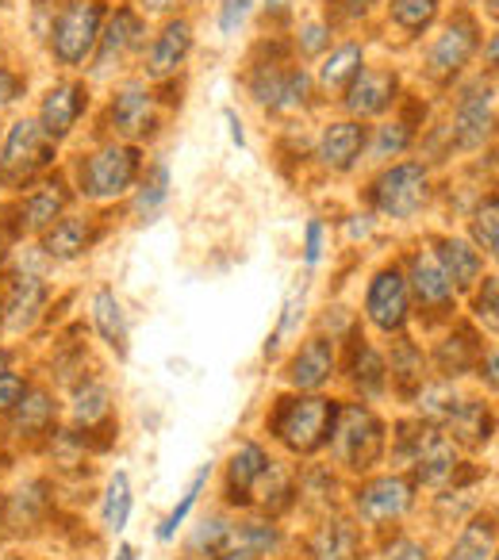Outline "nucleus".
I'll return each instance as SVG.
<instances>
[{
  "instance_id": "obj_40",
  "label": "nucleus",
  "mask_w": 499,
  "mask_h": 560,
  "mask_svg": "<svg viewBox=\"0 0 499 560\" xmlns=\"http://www.w3.org/2000/svg\"><path fill=\"white\" fill-rule=\"evenodd\" d=\"M473 242H476V249H484L488 257L499 249V208H496V196H488V200H484L480 208H476Z\"/></svg>"
},
{
  "instance_id": "obj_58",
  "label": "nucleus",
  "mask_w": 499,
  "mask_h": 560,
  "mask_svg": "<svg viewBox=\"0 0 499 560\" xmlns=\"http://www.w3.org/2000/svg\"><path fill=\"white\" fill-rule=\"evenodd\" d=\"M0 265H4V246H0Z\"/></svg>"
},
{
  "instance_id": "obj_12",
  "label": "nucleus",
  "mask_w": 499,
  "mask_h": 560,
  "mask_svg": "<svg viewBox=\"0 0 499 560\" xmlns=\"http://www.w3.org/2000/svg\"><path fill=\"white\" fill-rule=\"evenodd\" d=\"M407 292H415V300H419L427 312H450L453 304V284L445 280L442 265H438V257L430 254V249H419V254L411 257V277H407Z\"/></svg>"
},
{
  "instance_id": "obj_34",
  "label": "nucleus",
  "mask_w": 499,
  "mask_h": 560,
  "mask_svg": "<svg viewBox=\"0 0 499 560\" xmlns=\"http://www.w3.org/2000/svg\"><path fill=\"white\" fill-rule=\"evenodd\" d=\"M231 545L258 552V557H269V552L281 545V529H277L274 522H239V526H231ZM231 545H227V549H231Z\"/></svg>"
},
{
  "instance_id": "obj_31",
  "label": "nucleus",
  "mask_w": 499,
  "mask_h": 560,
  "mask_svg": "<svg viewBox=\"0 0 499 560\" xmlns=\"http://www.w3.org/2000/svg\"><path fill=\"white\" fill-rule=\"evenodd\" d=\"M358 73H361V47L358 43H346V47H338L335 55L323 62L320 81L330 93H343V89H350V81L358 78Z\"/></svg>"
},
{
  "instance_id": "obj_8",
  "label": "nucleus",
  "mask_w": 499,
  "mask_h": 560,
  "mask_svg": "<svg viewBox=\"0 0 499 560\" xmlns=\"http://www.w3.org/2000/svg\"><path fill=\"white\" fill-rule=\"evenodd\" d=\"M365 315L384 335H399L407 327V319H411V292H407V277L396 265L373 277V284L365 292Z\"/></svg>"
},
{
  "instance_id": "obj_30",
  "label": "nucleus",
  "mask_w": 499,
  "mask_h": 560,
  "mask_svg": "<svg viewBox=\"0 0 499 560\" xmlns=\"http://www.w3.org/2000/svg\"><path fill=\"white\" fill-rule=\"evenodd\" d=\"M445 427H450L453 438H465V442H473V445H484L491 438V415H488V407L476 404V399H457L453 411L445 415Z\"/></svg>"
},
{
  "instance_id": "obj_55",
  "label": "nucleus",
  "mask_w": 499,
  "mask_h": 560,
  "mask_svg": "<svg viewBox=\"0 0 499 560\" xmlns=\"http://www.w3.org/2000/svg\"><path fill=\"white\" fill-rule=\"evenodd\" d=\"M177 0H142V9L147 12H165V9H173Z\"/></svg>"
},
{
  "instance_id": "obj_7",
  "label": "nucleus",
  "mask_w": 499,
  "mask_h": 560,
  "mask_svg": "<svg viewBox=\"0 0 499 560\" xmlns=\"http://www.w3.org/2000/svg\"><path fill=\"white\" fill-rule=\"evenodd\" d=\"M407 434V427H399ZM415 434H407V460L415 465L422 483L430 488H442V483L453 480L457 472V450H453V438L438 427H411Z\"/></svg>"
},
{
  "instance_id": "obj_59",
  "label": "nucleus",
  "mask_w": 499,
  "mask_h": 560,
  "mask_svg": "<svg viewBox=\"0 0 499 560\" xmlns=\"http://www.w3.org/2000/svg\"><path fill=\"white\" fill-rule=\"evenodd\" d=\"M269 4H281V0H269Z\"/></svg>"
},
{
  "instance_id": "obj_6",
  "label": "nucleus",
  "mask_w": 499,
  "mask_h": 560,
  "mask_svg": "<svg viewBox=\"0 0 499 560\" xmlns=\"http://www.w3.org/2000/svg\"><path fill=\"white\" fill-rule=\"evenodd\" d=\"M430 196V185H427V170L415 162H404V165H392L388 173H381L373 185V203L381 215H392V219H407L427 203Z\"/></svg>"
},
{
  "instance_id": "obj_50",
  "label": "nucleus",
  "mask_w": 499,
  "mask_h": 560,
  "mask_svg": "<svg viewBox=\"0 0 499 560\" xmlns=\"http://www.w3.org/2000/svg\"><path fill=\"white\" fill-rule=\"evenodd\" d=\"M20 89H24V81H20L16 73H9V70H4V66H0V108H4V104L16 101Z\"/></svg>"
},
{
  "instance_id": "obj_15",
  "label": "nucleus",
  "mask_w": 499,
  "mask_h": 560,
  "mask_svg": "<svg viewBox=\"0 0 499 560\" xmlns=\"http://www.w3.org/2000/svg\"><path fill=\"white\" fill-rule=\"evenodd\" d=\"M335 376V342L330 338H307L289 365V384L300 392H320Z\"/></svg>"
},
{
  "instance_id": "obj_23",
  "label": "nucleus",
  "mask_w": 499,
  "mask_h": 560,
  "mask_svg": "<svg viewBox=\"0 0 499 560\" xmlns=\"http://www.w3.org/2000/svg\"><path fill=\"white\" fill-rule=\"evenodd\" d=\"M254 93L274 112H297V108H304V101H307V78L300 70L274 73V78L254 81Z\"/></svg>"
},
{
  "instance_id": "obj_28",
  "label": "nucleus",
  "mask_w": 499,
  "mask_h": 560,
  "mask_svg": "<svg viewBox=\"0 0 499 560\" xmlns=\"http://www.w3.org/2000/svg\"><path fill=\"white\" fill-rule=\"evenodd\" d=\"M491 552H496V518H491V514H476V518L461 529V537L453 541L445 560H491Z\"/></svg>"
},
{
  "instance_id": "obj_13",
  "label": "nucleus",
  "mask_w": 499,
  "mask_h": 560,
  "mask_svg": "<svg viewBox=\"0 0 499 560\" xmlns=\"http://www.w3.org/2000/svg\"><path fill=\"white\" fill-rule=\"evenodd\" d=\"M89 104V93L85 85H78V81H66V85H55L47 96H43V108H39V127L50 135V139H62V135L73 131V124L81 119V112H85Z\"/></svg>"
},
{
  "instance_id": "obj_43",
  "label": "nucleus",
  "mask_w": 499,
  "mask_h": 560,
  "mask_svg": "<svg viewBox=\"0 0 499 560\" xmlns=\"http://www.w3.org/2000/svg\"><path fill=\"white\" fill-rule=\"evenodd\" d=\"M496 296H499V284H496V277H484V292L476 296V319L484 323L488 330H496V323H499V315H496Z\"/></svg>"
},
{
  "instance_id": "obj_56",
  "label": "nucleus",
  "mask_w": 499,
  "mask_h": 560,
  "mask_svg": "<svg viewBox=\"0 0 499 560\" xmlns=\"http://www.w3.org/2000/svg\"><path fill=\"white\" fill-rule=\"evenodd\" d=\"M116 560H135V549H131V545H119Z\"/></svg>"
},
{
  "instance_id": "obj_25",
  "label": "nucleus",
  "mask_w": 499,
  "mask_h": 560,
  "mask_svg": "<svg viewBox=\"0 0 499 560\" xmlns=\"http://www.w3.org/2000/svg\"><path fill=\"white\" fill-rule=\"evenodd\" d=\"M96 43H101V70H108L112 62H119L127 50H135L142 43V20L135 16V12L119 9L116 16L108 20V32H101Z\"/></svg>"
},
{
  "instance_id": "obj_54",
  "label": "nucleus",
  "mask_w": 499,
  "mask_h": 560,
  "mask_svg": "<svg viewBox=\"0 0 499 560\" xmlns=\"http://www.w3.org/2000/svg\"><path fill=\"white\" fill-rule=\"evenodd\" d=\"M227 124H231V139L242 147V142H246V135H242V124H239V116H234V112H227Z\"/></svg>"
},
{
  "instance_id": "obj_20",
  "label": "nucleus",
  "mask_w": 499,
  "mask_h": 560,
  "mask_svg": "<svg viewBox=\"0 0 499 560\" xmlns=\"http://www.w3.org/2000/svg\"><path fill=\"white\" fill-rule=\"evenodd\" d=\"M188 50H193V27H188L185 20H173V24L162 27V35H158L154 47H150L147 73L150 78H170L188 58Z\"/></svg>"
},
{
  "instance_id": "obj_60",
  "label": "nucleus",
  "mask_w": 499,
  "mask_h": 560,
  "mask_svg": "<svg viewBox=\"0 0 499 560\" xmlns=\"http://www.w3.org/2000/svg\"><path fill=\"white\" fill-rule=\"evenodd\" d=\"M0 4H4V0H0Z\"/></svg>"
},
{
  "instance_id": "obj_41",
  "label": "nucleus",
  "mask_w": 499,
  "mask_h": 560,
  "mask_svg": "<svg viewBox=\"0 0 499 560\" xmlns=\"http://www.w3.org/2000/svg\"><path fill=\"white\" fill-rule=\"evenodd\" d=\"M165 196H170V170H165V165H154V170H150V180L142 185L139 200H135V211H139V215H154V211L165 203Z\"/></svg>"
},
{
  "instance_id": "obj_1",
  "label": "nucleus",
  "mask_w": 499,
  "mask_h": 560,
  "mask_svg": "<svg viewBox=\"0 0 499 560\" xmlns=\"http://www.w3.org/2000/svg\"><path fill=\"white\" fill-rule=\"evenodd\" d=\"M338 404L323 396H292L277 399L274 415H269V430L285 450L312 457L330 442V427H335Z\"/></svg>"
},
{
  "instance_id": "obj_11",
  "label": "nucleus",
  "mask_w": 499,
  "mask_h": 560,
  "mask_svg": "<svg viewBox=\"0 0 499 560\" xmlns=\"http://www.w3.org/2000/svg\"><path fill=\"white\" fill-rule=\"evenodd\" d=\"M491 124H496V96L491 89L473 85L457 104V119H453V135H457V147L476 150L484 147V139L491 135Z\"/></svg>"
},
{
  "instance_id": "obj_16",
  "label": "nucleus",
  "mask_w": 499,
  "mask_h": 560,
  "mask_svg": "<svg viewBox=\"0 0 499 560\" xmlns=\"http://www.w3.org/2000/svg\"><path fill=\"white\" fill-rule=\"evenodd\" d=\"M396 73H384V70H361L358 78L350 81L346 89V108L353 116H381L392 101H396Z\"/></svg>"
},
{
  "instance_id": "obj_9",
  "label": "nucleus",
  "mask_w": 499,
  "mask_h": 560,
  "mask_svg": "<svg viewBox=\"0 0 499 560\" xmlns=\"http://www.w3.org/2000/svg\"><path fill=\"white\" fill-rule=\"evenodd\" d=\"M407 506H411V483L404 476H376V480L361 483L358 495H353V511L369 526L399 518Z\"/></svg>"
},
{
  "instance_id": "obj_3",
  "label": "nucleus",
  "mask_w": 499,
  "mask_h": 560,
  "mask_svg": "<svg viewBox=\"0 0 499 560\" xmlns=\"http://www.w3.org/2000/svg\"><path fill=\"white\" fill-rule=\"evenodd\" d=\"M55 162V139L35 119H24L9 131V142L0 150V188H24Z\"/></svg>"
},
{
  "instance_id": "obj_51",
  "label": "nucleus",
  "mask_w": 499,
  "mask_h": 560,
  "mask_svg": "<svg viewBox=\"0 0 499 560\" xmlns=\"http://www.w3.org/2000/svg\"><path fill=\"white\" fill-rule=\"evenodd\" d=\"M323 47H327V27H320V24L304 27V50L307 55H320Z\"/></svg>"
},
{
  "instance_id": "obj_18",
  "label": "nucleus",
  "mask_w": 499,
  "mask_h": 560,
  "mask_svg": "<svg viewBox=\"0 0 499 560\" xmlns=\"http://www.w3.org/2000/svg\"><path fill=\"white\" fill-rule=\"evenodd\" d=\"M43 307H47V284L39 277H16L9 300L0 307V319L9 323V330H32L39 323Z\"/></svg>"
},
{
  "instance_id": "obj_44",
  "label": "nucleus",
  "mask_w": 499,
  "mask_h": 560,
  "mask_svg": "<svg viewBox=\"0 0 499 560\" xmlns=\"http://www.w3.org/2000/svg\"><path fill=\"white\" fill-rule=\"evenodd\" d=\"M411 142V131L407 124H388L381 127V139H376V158H388V154H399V150Z\"/></svg>"
},
{
  "instance_id": "obj_42",
  "label": "nucleus",
  "mask_w": 499,
  "mask_h": 560,
  "mask_svg": "<svg viewBox=\"0 0 499 560\" xmlns=\"http://www.w3.org/2000/svg\"><path fill=\"white\" fill-rule=\"evenodd\" d=\"M227 545H231V522L208 518V522H200V529H196V537H193V545H188V549L200 552V557H204V549H208L211 557H216V552H223Z\"/></svg>"
},
{
  "instance_id": "obj_2",
  "label": "nucleus",
  "mask_w": 499,
  "mask_h": 560,
  "mask_svg": "<svg viewBox=\"0 0 499 560\" xmlns=\"http://www.w3.org/2000/svg\"><path fill=\"white\" fill-rule=\"evenodd\" d=\"M330 450L346 468H373L384 453V427L376 422V415L361 404L338 407L335 427H330Z\"/></svg>"
},
{
  "instance_id": "obj_48",
  "label": "nucleus",
  "mask_w": 499,
  "mask_h": 560,
  "mask_svg": "<svg viewBox=\"0 0 499 560\" xmlns=\"http://www.w3.org/2000/svg\"><path fill=\"white\" fill-rule=\"evenodd\" d=\"M320 254H323V223H320V219H312V223H307V238H304V257H307V265L320 261Z\"/></svg>"
},
{
  "instance_id": "obj_22",
  "label": "nucleus",
  "mask_w": 499,
  "mask_h": 560,
  "mask_svg": "<svg viewBox=\"0 0 499 560\" xmlns=\"http://www.w3.org/2000/svg\"><path fill=\"white\" fill-rule=\"evenodd\" d=\"M361 557V534L353 522L330 518L315 529L312 537V560H358Z\"/></svg>"
},
{
  "instance_id": "obj_5",
  "label": "nucleus",
  "mask_w": 499,
  "mask_h": 560,
  "mask_svg": "<svg viewBox=\"0 0 499 560\" xmlns=\"http://www.w3.org/2000/svg\"><path fill=\"white\" fill-rule=\"evenodd\" d=\"M101 24H104V9L101 0H78L70 9L58 16L55 24V58L62 66H81L89 55H93L96 39H101Z\"/></svg>"
},
{
  "instance_id": "obj_10",
  "label": "nucleus",
  "mask_w": 499,
  "mask_h": 560,
  "mask_svg": "<svg viewBox=\"0 0 499 560\" xmlns=\"http://www.w3.org/2000/svg\"><path fill=\"white\" fill-rule=\"evenodd\" d=\"M473 50H476V24L468 16H457L442 35H438L434 47H430V78L450 81L453 73L473 58Z\"/></svg>"
},
{
  "instance_id": "obj_21",
  "label": "nucleus",
  "mask_w": 499,
  "mask_h": 560,
  "mask_svg": "<svg viewBox=\"0 0 499 560\" xmlns=\"http://www.w3.org/2000/svg\"><path fill=\"white\" fill-rule=\"evenodd\" d=\"M365 150V127L361 124H330L327 131L320 135V158L330 165V170H350L353 162Z\"/></svg>"
},
{
  "instance_id": "obj_52",
  "label": "nucleus",
  "mask_w": 499,
  "mask_h": 560,
  "mask_svg": "<svg viewBox=\"0 0 499 560\" xmlns=\"http://www.w3.org/2000/svg\"><path fill=\"white\" fill-rule=\"evenodd\" d=\"M480 376L488 381V388L496 392V350H488V358L480 361Z\"/></svg>"
},
{
  "instance_id": "obj_17",
  "label": "nucleus",
  "mask_w": 499,
  "mask_h": 560,
  "mask_svg": "<svg viewBox=\"0 0 499 560\" xmlns=\"http://www.w3.org/2000/svg\"><path fill=\"white\" fill-rule=\"evenodd\" d=\"M112 124H116V131L127 135V139H147V135H154V127H158L154 96L142 85H127L124 93L112 101Z\"/></svg>"
},
{
  "instance_id": "obj_4",
  "label": "nucleus",
  "mask_w": 499,
  "mask_h": 560,
  "mask_svg": "<svg viewBox=\"0 0 499 560\" xmlns=\"http://www.w3.org/2000/svg\"><path fill=\"white\" fill-rule=\"evenodd\" d=\"M139 150L135 147H104L81 162V192L93 200L124 196L139 177Z\"/></svg>"
},
{
  "instance_id": "obj_47",
  "label": "nucleus",
  "mask_w": 499,
  "mask_h": 560,
  "mask_svg": "<svg viewBox=\"0 0 499 560\" xmlns=\"http://www.w3.org/2000/svg\"><path fill=\"white\" fill-rule=\"evenodd\" d=\"M384 560H430V557L419 541H411V537H396V541L384 549Z\"/></svg>"
},
{
  "instance_id": "obj_35",
  "label": "nucleus",
  "mask_w": 499,
  "mask_h": 560,
  "mask_svg": "<svg viewBox=\"0 0 499 560\" xmlns=\"http://www.w3.org/2000/svg\"><path fill=\"white\" fill-rule=\"evenodd\" d=\"M127 518H131V480H127V472H116L104 491V529L119 534Z\"/></svg>"
},
{
  "instance_id": "obj_53",
  "label": "nucleus",
  "mask_w": 499,
  "mask_h": 560,
  "mask_svg": "<svg viewBox=\"0 0 499 560\" xmlns=\"http://www.w3.org/2000/svg\"><path fill=\"white\" fill-rule=\"evenodd\" d=\"M219 560H262L258 552H250V549H239V545H231V549H223V552H216Z\"/></svg>"
},
{
  "instance_id": "obj_39",
  "label": "nucleus",
  "mask_w": 499,
  "mask_h": 560,
  "mask_svg": "<svg viewBox=\"0 0 499 560\" xmlns=\"http://www.w3.org/2000/svg\"><path fill=\"white\" fill-rule=\"evenodd\" d=\"M208 476H211V468H208V465H204L200 472L193 476V483H188V491L181 495V503L173 506L170 518H165L162 526H158V537H162V541H170V537L181 529V522H185L188 514H193V506H196V499H200V491H204V483H208Z\"/></svg>"
},
{
  "instance_id": "obj_36",
  "label": "nucleus",
  "mask_w": 499,
  "mask_h": 560,
  "mask_svg": "<svg viewBox=\"0 0 499 560\" xmlns=\"http://www.w3.org/2000/svg\"><path fill=\"white\" fill-rule=\"evenodd\" d=\"M438 16V0H392V20L407 35H422Z\"/></svg>"
},
{
  "instance_id": "obj_33",
  "label": "nucleus",
  "mask_w": 499,
  "mask_h": 560,
  "mask_svg": "<svg viewBox=\"0 0 499 560\" xmlns=\"http://www.w3.org/2000/svg\"><path fill=\"white\" fill-rule=\"evenodd\" d=\"M350 373H353V388H358L361 396H369V399L381 396L384 384H388V369H384L381 353L369 350V346H361V350H358V358H353Z\"/></svg>"
},
{
  "instance_id": "obj_14",
  "label": "nucleus",
  "mask_w": 499,
  "mask_h": 560,
  "mask_svg": "<svg viewBox=\"0 0 499 560\" xmlns=\"http://www.w3.org/2000/svg\"><path fill=\"white\" fill-rule=\"evenodd\" d=\"M266 468H269L266 450H262L258 442H242L239 450L231 453V460H227V503H234V506L250 503L258 480L266 476Z\"/></svg>"
},
{
  "instance_id": "obj_46",
  "label": "nucleus",
  "mask_w": 499,
  "mask_h": 560,
  "mask_svg": "<svg viewBox=\"0 0 499 560\" xmlns=\"http://www.w3.org/2000/svg\"><path fill=\"white\" fill-rule=\"evenodd\" d=\"M250 4L254 0H223V9H219V32L223 35H234L242 27V20H246Z\"/></svg>"
},
{
  "instance_id": "obj_19",
  "label": "nucleus",
  "mask_w": 499,
  "mask_h": 560,
  "mask_svg": "<svg viewBox=\"0 0 499 560\" xmlns=\"http://www.w3.org/2000/svg\"><path fill=\"white\" fill-rule=\"evenodd\" d=\"M434 257H438V265H442L445 280L453 284V292L473 289L476 280H480L484 257H480V249H473L468 242H461V238H442V242H438V249H434Z\"/></svg>"
},
{
  "instance_id": "obj_57",
  "label": "nucleus",
  "mask_w": 499,
  "mask_h": 560,
  "mask_svg": "<svg viewBox=\"0 0 499 560\" xmlns=\"http://www.w3.org/2000/svg\"><path fill=\"white\" fill-rule=\"evenodd\" d=\"M9 361H12L9 350H0V373H9Z\"/></svg>"
},
{
  "instance_id": "obj_37",
  "label": "nucleus",
  "mask_w": 499,
  "mask_h": 560,
  "mask_svg": "<svg viewBox=\"0 0 499 560\" xmlns=\"http://www.w3.org/2000/svg\"><path fill=\"white\" fill-rule=\"evenodd\" d=\"M392 381L399 384V392H415L422 384V353L415 350L407 338H399L396 346V358H392Z\"/></svg>"
},
{
  "instance_id": "obj_29",
  "label": "nucleus",
  "mask_w": 499,
  "mask_h": 560,
  "mask_svg": "<svg viewBox=\"0 0 499 560\" xmlns=\"http://www.w3.org/2000/svg\"><path fill=\"white\" fill-rule=\"evenodd\" d=\"M9 415H12V430H16L20 438H39L43 430L55 422V399L39 388L24 392V399H20Z\"/></svg>"
},
{
  "instance_id": "obj_24",
  "label": "nucleus",
  "mask_w": 499,
  "mask_h": 560,
  "mask_svg": "<svg viewBox=\"0 0 499 560\" xmlns=\"http://www.w3.org/2000/svg\"><path fill=\"white\" fill-rule=\"evenodd\" d=\"M93 223L89 219H58V223L47 226V234H43V249H47L50 257H58V261H70V257H81L89 249V242H93Z\"/></svg>"
},
{
  "instance_id": "obj_49",
  "label": "nucleus",
  "mask_w": 499,
  "mask_h": 560,
  "mask_svg": "<svg viewBox=\"0 0 499 560\" xmlns=\"http://www.w3.org/2000/svg\"><path fill=\"white\" fill-rule=\"evenodd\" d=\"M327 9L343 20H358V16H365L369 0H327Z\"/></svg>"
},
{
  "instance_id": "obj_45",
  "label": "nucleus",
  "mask_w": 499,
  "mask_h": 560,
  "mask_svg": "<svg viewBox=\"0 0 499 560\" xmlns=\"http://www.w3.org/2000/svg\"><path fill=\"white\" fill-rule=\"evenodd\" d=\"M24 392H27V381L20 373H0V415H9L12 407L24 399Z\"/></svg>"
},
{
  "instance_id": "obj_32",
  "label": "nucleus",
  "mask_w": 499,
  "mask_h": 560,
  "mask_svg": "<svg viewBox=\"0 0 499 560\" xmlns=\"http://www.w3.org/2000/svg\"><path fill=\"white\" fill-rule=\"evenodd\" d=\"M476 358H480V346H476V338L468 335V330H457V335L438 346V369H442L445 376L468 373V365H473Z\"/></svg>"
},
{
  "instance_id": "obj_27",
  "label": "nucleus",
  "mask_w": 499,
  "mask_h": 560,
  "mask_svg": "<svg viewBox=\"0 0 499 560\" xmlns=\"http://www.w3.org/2000/svg\"><path fill=\"white\" fill-rule=\"evenodd\" d=\"M66 200H70V196H66L62 180H47V185H39L24 200V211H20L24 231H47V226L66 211Z\"/></svg>"
},
{
  "instance_id": "obj_26",
  "label": "nucleus",
  "mask_w": 499,
  "mask_h": 560,
  "mask_svg": "<svg viewBox=\"0 0 499 560\" xmlns=\"http://www.w3.org/2000/svg\"><path fill=\"white\" fill-rule=\"evenodd\" d=\"M93 327L119 358H127V315H124V304L116 300L112 289H101L93 296Z\"/></svg>"
},
{
  "instance_id": "obj_38",
  "label": "nucleus",
  "mask_w": 499,
  "mask_h": 560,
  "mask_svg": "<svg viewBox=\"0 0 499 560\" xmlns=\"http://www.w3.org/2000/svg\"><path fill=\"white\" fill-rule=\"evenodd\" d=\"M112 396L108 388H101V384H89L85 392H78V404H73V419H78V427H96V422L108 419L112 411Z\"/></svg>"
}]
</instances>
